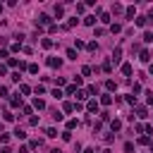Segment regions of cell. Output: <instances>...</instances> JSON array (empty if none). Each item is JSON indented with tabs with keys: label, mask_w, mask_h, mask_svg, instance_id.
Instances as JSON below:
<instances>
[{
	"label": "cell",
	"mask_w": 153,
	"mask_h": 153,
	"mask_svg": "<svg viewBox=\"0 0 153 153\" xmlns=\"http://www.w3.org/2000/svg\"><path fill=\"white\" fill-rule=\"evenodd\" d=\"M120 57H122V50H120V48H115V50H112V57H110V60L117 65V62H120Z\"/></svg>",
	"instance_id": "3"
},
{
	"label": "cell",
	"mask_w": 153,
	"mask_h": 153,
	"mask_svg": "<svg viewBox=\"0 0 153 153\" xmlns=\"http://www.w3.org/2000/svg\"><path fill=\"white\" fill-rule=\"evenodd\" d=\"M105 89H108V91H115V89H117V84L112 82V79H108V82H105Z\"/></svg>",
	"instance_id": "11"
},
{
	"label": "cell",
	"mask_w": 153,
	"mask_h": 153,
	"mask_svg": "<svg viewBox=\"0 0 153 153\" xmlns=\"http://www.w3.org/2000/svg\"><path fill=\"white\" fill-rule=\"evenodd\" d=\"M146 96H148V103L153 105V91H148V94H146Z\"/></svg>",
	"instance_id": "36"
},
{
	"label": "cell",
	"mask_w": 153,
	"mask_h": 153,
	"mask_svg": "<svg viewBox=\"0 0 153 153\" xmlns=\"http://www.w3.org/2000/svg\"><path fill=\"white\" fill-rule=\"evenodd\" d=\"M110 129H112V132L122 129V122H120V120H112V122H110Z\"/></svg>",
	"instance_id": "5"
},
{
	"label": "cell",
	"mask_w": 153,
	"mask_h": 153,
	"mask_svg": "<svg viewBox=\"0 0 153 153\" xmlns=\"http://www.w3.org/2000/svg\"><path fill=\"white\" fill-rule=\"evenodd\" d=\"M3 117L7 120V122H12V120H15V115H12V112H3Z\"/></svg>",
	"instance_id": "32"
},
{
	"label": "cell",
	"mask_w": 153,
	"mask_h": 153,
	"mask_svg": "<svg viewBox=\"0 0 153 153\" xmlns=\"http://www.w3.org/2000/svg\"><path fill=\"white\" fill-rule=\"evenodd\" d=\"M50 153H62V151H60V148H53V151H50Z\"/></svg>",
	"instance_id": "38"
},
{
	"label": "cell",
	"mask_w": 153,
	"mask_h": 153,
	"mask_svg": "<svg viewBox=\"0 0 153 153\" xmlns=\"http://www.w3.org/2000/svg\"><path fill=\"white\" fill-rule=\"evenodd\" d=\"M0 153H12V151H10V148H3V151H0Z\"/></svg>",
	"instance_id": "39"
},
{
	"label": "cell",
	"mask_w": 153,
	"mask_h": 153,
	"mask_svg": "<svg viewBox=\"0 0 153 153\" xmlns=\"http://www.w3.org/2000/svg\"><path fill=\"white\" fill-rule=\"evenodd\" d=\"M144 41L146 43H153V34H151V31H146V34H144Z\"/></svg>",
	"instance_id": "21"
},
{
	"label": "cell",
	"mask_w": 153,
	"mask_h": 153,
	"mask_svg": "<svg viewBox=\"0 0 153 153\" xmlns=\"http://www.w3.org/2000/svg\"><path fill=\"white\" fill-rule=\"evenodd\" d=\"M139 144H144V146H148V144H151V139H148V136H141V139H139Z\"/></svg>",
	"instance_id": "31"
},
{
	"label": "cell",
	"mask_w": 153,
	"mask_h": 153,
	"mask_svg": "<svg viewBox=\"0 0 153 153\" xmlns=\"http://www.w3.org/2000/svg\"><path fill=\"white\" fill-rule=\"evenodd\" d=\"M136 117H148V115H146V108H144V105H136Z\"/></svg>",
	"instance_id": "8"
},
{
	"label": "cell",
	"mask_w": 153,
	"mask_h": 153,
	"mask_svg": "<svg viewBox=\"0 0 153 153\" xmlns=\"http://www.w3.org/2000/svg\"><path fill=\"white\" fill-rule=\"evenodd\" d=\"M86 96H89V94H86V91H77V98H79V101H84Z\"/></svg>",
	"instance_id": "29"
},
{
	"label": "cell",
	"mask_w": 153,
	"mask_h": 153,
	"mask_svg": "<svg viewBox=\"0 0 153 153\" xmlns=\"http://www.w3.org/2000/svg\"><path fill=\"white\" fill-rule=\"evenodd\" d=\"M60 65H62L60 57H48V67H60Z\"/></svg>",
	"instance_id": "2"
},
{
	"label": "cell",
	"mask_w": 153,
	"mask_h": 153,
	"mask_svg": "<svg viewBox=\"0 0 153 153\" xmlns=\"http://www.w3.org/2000/svg\"><path fill=\"white\" fill-rule=\"evenodd\" d=\"M41 45H43V48H50V45H53V41H50V38H43V41H41Z\"/></svg>",
	"instance_id": "26"
},
{
	"label": "cell",
	"mask_w": 153,
	"mask_h": 153,
	"mask_svg": "<svg viewBox=\"0 0 153 153\" xmlns=\"http://www.w3.org/2000/svg\"><path fill=\"white\" fill-rule=\"evenodd\" d=\"M36 24H41V26H50L53 22H50V17H48V15H41V17L36 19Z\"/></svg>",
	"instance_id": "1"
},
{
	"label": "cell",
	"mask_w": 153,
	"mask_h": 153,
	"mask_svg": "<svg viewBox=\"0 0 153 153\" xmlns=\"http://www.w3.org/2000/svg\"><path fill=\"white\" fill-rule=\"evenodd\" d=\"M7 67H19V62H17L15 57H10V60H7Z\"/></svg>",
	"instance_id": "23"
},
{
	"label": "cell",
	"mask_w": 153,
	"mask_h": 153,
	"mask_svg": "<svg viewBox=\"0 0 153 153\" xmlns=\"http://www.w3.org/2000/svg\"><path fill=\"white\" fill-rule=\"evenodd\" d=\"M50 115H53V117H55V120H57V122H60V120H62V115H60V112H57V110H50Z\"/></svg>",
	"instance_id": "34"
},
{
	"label": "cell",
	"mask_w": 153,
	"mask_h": 153,
	"mask_svg": "<svg viewBox=\"0 0 153 153\" xmlns=\"http://www.w3.org/2000/svg\"><path fill=\"white\" fill-rule=\"evenodd\" d=\"M67 57H69V60H77V50L69 48V50H67Z\"/></svg>",
	"instance_id": "22"
},
{
	"label": "cell",
	"mask_w": 153,
	"mask_h": 153,
	"mask_svg": "<svg viewBox=\"0 0 153 153\" xmlns=\"http://www.w3.org/2000/svg\"><path fill=\"white\" fill-rule=\"evenodd\" d=\"M146 22H148V19H146V17H136V19H134V24H136V26H144Z\"/></svg>",
	"instance_id": "16"
},
{
	"label": "cell",
	"mask_w": 153,
	"mask_h": 153,
	"mask_svg": "<svg viewBox=\"0 0 153 153\" xmlns=\"http://www.w3.org/2000/svg\"><path fill=\"white\" fill-rule=\"evenodd\" d=\"M65 15V7H62V5H55V17L60 19V17H62Z\"/></svg>",
	"instance_id": "13"
},
{
	"label": "cell",
	"mask_w": 153,
	"mask_h": 153,
	"mask_svg": "<svg viewBox=\"0 0 153 153\" xmlns=\"http://www.w3.org/2000/svg\"><path fill=\"white\" fill-rule=\"evenodd\" d=\"M7 74V67H5V65H0V77H5Z\"/></svg>",
	"instance_id": "35"
},
{
	"label": "cell",
	"mask_w": 153,
	"mask_h": 153,
	"mask_svg": "<svg viewBox=\"0 0 153 153\" xmlns=\"http://www.w3.org/2000/svg\"><path fill=\"white\" fill-rule=\"evenodd\" d=\"M77 124H79V122H77V120H69V122H67V129H74V127H77Z\"/></svg>",
	"instance_id": "30"
},
{
	"label": "cell",
	"mask_w": 153,
	"mask_h": 153,
	"mask_svg": "<svg viewBox=\"0 0 153 153\" xmlns=\"http://www.w3.org/2000/svg\"><path fill=\"white\" fill-rule=\"evenodd\" d=\"M139 60H141V62H148V60H151V53H148V50H141V55H139Z\"/></svg>",
	"instance_id": "7"
},
{
	"label": "cell",
	"mask_w": 153,
	"mask_h": 153,
	"mask_svg": "<svg viewBox=\"0 0 153 153\" xmlns=\"http://www.w3.org/2000/svg\"><path fill=\"white\" fill-rule=\"evenodd\" d=\"M26 69H29L31 74H36V72H38V65H29V67H26Z\"/></svg>",
	"instance_id": "28"
},
{
	"label": "cell",
	"mask_w": 153,
	"mask_h": 153,
	"mask_svg": "<svg viewBox=\"0 0 153 153\" xmlns=\"http://www.w3.org/2000/svg\"><path fill=\"white\" fill-rule=\"evenodd\" d=\"M151 74H153V65H151Z\"/></svg>",
	"instance_id": "40"
},
{
	"label": "cell",
	"mask_w": 153,
	"mask_h": 153,
	"mask_svg": "<svg viewBox=\"0 0 153 153\" xmlns=\"http://www.w3.org/2000/svg\"><path fill=\"white\" fill-rule=\"evenodd\" d=\"M74 48H86V43L82 41V38H77V41H74Z\"/></svg>",
	"instance_id": "25"
},
{
	"label": "cell",
	"mask_w": 153,
	"mask_h": 153,
	"mask_svg": "<svg viewBox=\"0 0 153 153\" xmlns=\"http://www.w3.org/2000/svg\"><path fill=\"white\" fill-rule=\"evenodd\" d=\"M84 24H86V26H94V24H96V17H94V15L84 17Z\"/></svg>",
	"instance_id": "6"
},
{
	"label": "cell",
	"mask_w": 153,
	"mask_h": 153,
	"mask_svg": "<svg viewBox=\"0 0 153 153\" xmlns=\"http://www.w3.org/2000/svg\"><path fill=\"white\" fill-rule=\"evenodd\" d=\"M62 108H65V112H74V103H65Z\"/></svg>",
	"instance_id": "19"
},
{
	"label": "cell",
	"mask_w": 153,
	"mask_h": 153,
	"mask_svg": "<svg viewBox=\"0 0 153 153\" xmlns=\"http://www.w3.org/2000/svg\"><path fill=\"white\" fill-rule=\"evenodd\" d=\"M86 110H89V112H96V110H98V101H89V103H86Z\"/></svg>",
	"instance_id": "4"
},
{
	"label": "cell",
	"mask_w": 153,
	"mask_h": 153,
	"mask_svg": "<svg viewBox=\"0 0 153 153\" xmlns=\"http://www.w3.org/2000/svg\"><path fill=\"white\" fill-rule=\"evenodd\" d=\"M19 91H22L24 96H29V94H31V89H29V86H26V84H22V86H19Z\"/></svg>",
	"instance_id": "18"
},
{
	"label": "cell",
	"mask_w": 153,
	"mask_h": 153,
	"mask_svg": "<svg viewBox=\"0 0 153 153\" xmlns=\"http://www.w3.org/2000/svg\"><path fill=\"white\" fill-rule=\"evenodd\" d=\"M127 103H132V105H136V96H134V94H129V96H127Z\"/></svg>",
	"instance_id": "27"
},
{
	"label": "cell",
	"mask_w": 153,
	"mask_h": 153,
	"mask_svg": "<svg viewBox=\"0 0 153 153\" xmlns=\"http://www.w3.org/2000/svg\"><path fill=\"white\" fill-rule=\"evenodd\" d=\"M15 136H17V139H26V132H24L22 127H17V129H15Z\"/></svg>",
	"instance_id": "9"
},
{
	"label": "cell",
	"mask_w": 153,
	"mask_h": 153,
	"mask_svg": "<svg viewBox=\"0 0 153 153\" xmlns=\"http://www.w3.org/2000/svg\"><path fill=\"white\" fill-rule=\"evenodd\" d=\"M10 103H12V108H19V105H22V96H15Z\"/></svg>",
	"instance_id": "10"
},
{
	"label": "cell",
	"mask_w": 153,
	"mask_h": 153,
	"mask_svg": "<svg viewBox=\"0 0 153 153\" xmlns=\"http://www.w3.org/2000/svg\"><path fill=\"white\" fill-rule=\"evenodd\" d=\"M101 103H103V105H110V103H112V98L105 94V96H101Z\"/></svg>",
	"instance_id": "17"
},
{
	"label": "cell",
	"mask_w": 153,
	"mask_h": 153,
	"mask_svg": "<svg viewBox=\"0 0 153 153\" xmlns=\"http://www.w3.org/2000/svg\"><path fill=\"white\" fill-rule=\"evenodd\" d=\"M34 108H38V110H43V108H45V103L41 101V98H36V101H34Z\"/></svg>",
	"instance_id": "15"
},
{
	"label": "cell",
	"mask_w": 153,
	"mask_h": 153,
	"mask_svg": "<svg viewBox=\"0 0 153 153\" xmlns=\"http://www.w3.org/2000/svg\"><path fill=\"white\" fill-rule=\"evenodd\" d=\"M74 94H77V86H74V84L67 86V96H74Z\"/></svg>",
	"instance_id": "24"
},
{
	"label": "cell",
	"mask_w": 153,
	"mask_h": 153,
	"mask_svg": "<svg viewBox=\"0 0 153 153\" xmlns=\"http://www.w3.org/2000/svg\"><path fill=\"white\" fill-rule=\"evenodd\" d=\"M0 12H3V5H0Z\"/></svg>",
	"instance_id": "41"
},
{
	"label": "cell",
	"mask_w": 153,
	"mask_h": 153,
	"mask_svg": "<svg viewBox=\"0 0 153 153\" xmlns=\"http://www.w3.org/2000/svg\"><path fill=\"white\" fill-rule=\"evenodd\" d=\"M122 74H127V77L132 74V65H129V62H124V65H122Z\"/></svg>",
	"instance_id": "12"
},
{
	"label": "cell",
	"mask_w": 153,
	"mask_h": 153,
	"mask_svg": "<svg viewBox=\"0 0 153 153\" xmlns=\"http://www.w3.org/2000/svg\"><path fill=\"white\" fill-rule=\"evenodd\" d=\"M122 12H124L122 5H112V15H122Z\"/></svg>",
	"instance_id": "14"
},
{
	"label": "cell",
	"mask_w": 153,
	"mask_h": 153,
	"mask_svg": "<svg viewBox=\"0 0 153 153\" xmlns=\"http://www.w3.org/2000/svg\"><path fill=\"white\" fill-rule=\"evenodd\" d=\"M45 136H50V139H53V136H57V129H53V127H50V129H45Z\"/></svg>",
	"instance_id": "20"
},
{
	"label": "cell",
	"mask_w": 153,
	"mask_h": 153,
	"mask_svg": "<svg viewBox=\"0 0 153 153\" xmlns=\"http://www.w3.org/2000/svg\"><path fill=\"white\" fill-rule=\"evenodd\" d=\"M84 153H96V151H94V148H86V151H84Z\"/></svg>",
	"instance_id": "37"
},
{
	"label": "cell",
	"mask_w": 153,
	"mask_h": 153,
	"mask_svg": "<svg viewBox=\"0 0 153 153\" xmlns=\"http://www.w3.org/2000/svg\"><path fill=\"white\" fill-rule=\"evenodd\" d=\"M53 96H55V98H57V101H60V98H62L65 94H62V91H60V89H55V91H53Z\"/></svg>",
	"instance_id": "33"
}]
</instances>
